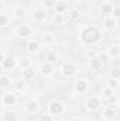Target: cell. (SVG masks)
<instances>
[{"label": "cell", "instance_id": "cell-24", "mask_svg": "<svg viewBox=\"0 0 120 121\" xmlns=\"http://www.w3.org/2000/svg\"><path fill=\"white\" fill-rule=\"evenodd\" d=\"M17 117H16V113L13 111H6L3 113V121H16Z\"/></svg>", "mask_w": 120, "mask_h": 121}, {"label": "cell", "instance_id": "cell-28", "mask_svg": "<svg viewBox=\"0 0 120 121\" xmlns=\"http://www.w3.org/2000/svg\"><path fill=\"white\" fill-rule=\"evenodd\" d=\"M14 16H16V17H26V16H27V10H26L23 6H20V7H17V9L14 10Z\"/></svg>", "mask_w": 120, "mask_h": 121}, {"label": "cell", "instance_id": "cell-11", "mask_svg": "<svg viewBox=\"0 0 120 121\" xmlns=\"http://www.w3.org/2000/svg\"><path fill=\"white\" fill-rule=\"evenodd\" d=\"M31 34H32V28H31L30 26H27V24L20 26V27L17 28V35H18L20 38H30Z\"/></svg>", "mask_w": 120, "mask_h": 121}, {"label": "cell", "instance_id": "cell-9", "mask_svg": "<svg viewBox=\"0 0 120 121\" xmlns=\"http://www.w3.org/2000/svg\"><path fill=\"white\" fill-rule=\"evenodd\" d=\"M27 80L24 79V78H16L13 82H11V85H13V87H14V90L18 91V93H23V91H26V87H27V83H26Z\"/></svg>", "mask_w": 120, "mask_h": 121}, {"label": "cell", "instance_id": "cell-1", "mask_svg": "<svg viewBox=\"0 0 120 121\" xmlns=\"http://www.w3.org/2000/svg\"><path fill=\"white\" fill-rule=\"evenodd\" d=\"M79 39L85 45H95L102 39V31L95 26H85L79 31Z\"/></svg>", "mask_w": 120, "mask_h": 121}, {"label": "cell", "instance_id": "cell-12", "mask_svg": "<svg viewBox=\"0 0 120 121\" xmlns=\"http://www.w3.org/2000/svg\"><path fill=\"white\" fill-rule=\"evenodd\" d=\"M40 73H41L42 76H51V75L54 73V65L50 63V62L42 63L41 68H40Z\"/></svg>", "mask_w": 120, "mask_h": 121}, {"label": "cell", "instance_id": "cell-14", "mask_svg": "<svg viewBox=\"0 0 120 121\" xmlns=\"http://www.w3.org/2000/svg\"><path fill=\"white\" fill-rule=\"evenodd\" d=\"M40 49H41V45H40L38 41H30V42L27 44V51H28L30 54H38Z\"/></svg>", "mask_w": 120, "mask_h": 121}, {"label": "cell", "instance_id": "cell-38", "mask_svg": "<svg viewBox=\"0 0 120 121\" xmlns=\"http://www.w3.org/2000/svg\"><path fill=\"white\" fill-rule=\"evenodd\" d=\"M119 108H120V101H119Z\"/></svg>", "mask_w": 120, "mask_h": 121}, {"label": "cell", "instance_id": "cell-4", "mask_svg": "<svg viewBox=\"0 0 120 121\" xmlns=\"http://www.w3.org/2000/svg\"><path fill=\"white\" fill-rule=\"evenodd\" d=\"M85 107H86V110H89V111H96V110H99V108L102 107V100H100L99 97H96V96L88 97L86 101H85Z\"/></svg>", "mask_w": 120, "mask_h": 121}, {"label": "cell", "instance_id": "cell-30", "mask_svg": "<svg viewBox=\"0 0 120 121\" xmlns=\"http://www.w3.org/2000/svg\"><path fill=\"white\" fill-rule=\"evenodd\" d=\"M97 59L100 60L103 65H106L109 62V59H110V56L107 55V52H100V54H97Z\"/></svg>", "mask_w": 120, "mask_h": 121}, {"label": "cell", "instance_id": "cell-18", "mask_svg": "<svg viewBox=\"0 0 120 121\" xmlns=\"http://www.w3.org/2000/svg\"><path fill=\"white\" fill-rule=\"evenodd\" d=\"M103 27H105V30L112 31L116 27V20H115L113 17H106L105 21H103Z\"/></svg>", "mask_w": 120, "mask_h": 121}, {"label": "cell", "instance_id": "cell-23", "mask_svg": "<svg viewBox=\"0 0 120 121\" xmlns=\"http://www.w3.org/2000/svg\"><path fill=\"white\" fill-rule=\"evenodd\" d=\"M58 1L60 0H42V6H44V9H55V6L58 4Z\"/></svg>", "mask_w": 120, "mask_h": 121}, {"label": "cell", "instance_id": "cell-6", "mask_svg": "<svg viewBox=\"0 0 120 121\" xmlns=\"http://www.w3.org/2000/svg\"><path fill=\"white\" fill-rule=\"evenodd\" d=\"M88 90H89V82L86 79H78L74 83V91L75 93L82 94V93H86Z\"/></svg>", "mask_w": 120, "mask_h": 121}, {"label": "cell", "instance_id": "cell-29", "mask_svg": "<svg viewBox=\"0 0 120 121\" xmlns=\"http://www.w3.org/2000/svg\"><path fill=\"white\" fill-rule=\"evenodd\" d=\"M107 86H109L110 89H113V90H116V89L119 87V79H115V78H110V79L107 80Z\"/></svg>", "mask_w": 120, "mask_h": 121}, {"label": "cell", "instance_id": "cell-5", "mask_svg": "<svg viewBox=\"0 0 120 121\" xmlns=\"http://www.w3.org/2000/svg\"><path fill=\"white\" fill-rule=\"evenodd\" d=\"M16 103H17V96H16V93H13V91H6V93L3 94V97H1V104H3V107H11V106H16Z\"/></svg>", "mask_w": 120, "mask_h": 121}, {"label": "cell", "instance_id": "cell-16", "mask_svg": "<svg viewBox=\"0 0 120 121\" xmlns=\"http://www.w3.org/2000/svg\"><path fill=\"white\" fill-rule=\"evenodd\" d=\"M55 41H57L55 39V34H52V32H45L44 37H42V42L45 45H54Z\"/></svg>", "mask_w": 120, "mask_h": 121}, {"label": "cell", "instance_id": "cell-32", "mask_svg": "<svg viewBox=\"0 0 120 121\" xmlns=\"http://www.w3.org/2000/svg\"><path fill=\"white\" fill-rule=\"evenodd\" d=\"M9 23H10L9 16H7V14H1V16H0V24H1V27H7Z\"/></svg>", "mask_w": 120, "mask_h": 121}, {"label": "cell", "instance_id": "cell-34", "mask_svg": "<svg viewBox=\"0 0 120 121\" xmlns=\"http://www.w3.org/2000/svg\"><path fill=\"white\" fill-rule=\"evenodd\" d=\"M38 121H55V117L51 116V114L48 113V114H44L42 117H40V120Z\"/></svg>", "mask_w": 120, "mask_h": 121}, {"label": "cell", "instance_id": "cell-35", "mask_svg": "<svg viewBox=\"0 0 120 121\" xmlns=\"http://www.w3.org/2000/svg\"><path fill=\"white\" fill-rule=\"evenodd\" d=\"M112 78L120 79V68H113L112 69Z\"/></svg>", "mask_w": 120, "mask_h": 121}, {"label": "cell", "instance_id": "cell-25", "mask_svg": "<svg viewBox=\"0 0 120 121\" xmlns=\"http://www.w3.org/2000/svg\"><path fill=\"white\" fill-rule=\"evenodd\" d=\"M10 83H11V80L9 79V76H6V75H1L0 76V86L3 89H6L7 86H10Z\"/></svg>", "mask_w": 120, "mask_h": 121}, {"label": "cell", "instance_id": "cell-3", "mask_svg": "<svg viewBox=\"0 0 120 121\" xmlns=\"http://www.w3.org/2000/svg\"><path fill=\"white\" fill-rule=\"evenodd\" d=\"M76 72H78V66H76L74 62H66V63H64L62 68H61V73H62L65 78H72V76L76 75Z\"/></svg>", "mask_w": 120, "mask_h": 121}, {"label": "cell", "instance_id": "cell-27", "mask_svg": "<svg viewBox=\"0 0 120 121\" xmlns=\"http://www.w3.org/2000/svg\"><path fill=\"white\" fill-rule=\"evenodd\" d=\"M58 60V54L57 52H54V51H50L48 54H47V62H50V63H54V62H57Z\"/></svg>", "mask_w": 120, "mask_h": 121}, {"label": "cell", "instance_id": "cell-20", "mask_svg": "<svg viewBox=\"0 0 120 121\" xmlns=\"http://www.w3.org/2000/svg\"><path fill=\"white\" fill-rule=\"evenodd\" d=\"M55 13L57 14H65L66 11H68V4L65 3V1H58V4L55 6Z\"/></svg>", "mask_w": 120, "mask_h": 121}, {"label": "cell", "instance_id": "cell-2", "mask_svg": "<svg viewBox=\"0 0 120 121\" xmlns=\"http://www.w3.org/2000/svg\"><path fill=\"white\" fill-rule=\"evenodd\" d=\"M65 108H66L65 104L62 101H60V100H54V101H51L48 104V113L51 116H54V117H58L61 114H64Z\"/></svg>", "mask_w": 120, "mask_h": 121}, {"label": "cell", "instance_id": "cell-7", "mask_svg": "<svg viewBox=\"0 0 120 121\" xmlns=\"http://www.w3.org/2000/svg\"><path fill=\"white\" fill-rule=\"evenodd\" d=\"M31 17H32V20L37 21V23H44V21L47 20L48 14H47L45 9H34L32 13H31Z\"/></svg>", "mask_w": 120, "mask_h": 121}, {"label": "cell", "instance_id": "cell-10", "mask_svg": "<svg viewBox=\"0 0 120 121\" xmlns=\"http://www.w3.org/2000/svg\"><path fill=\"white\" fill-rule=\"evenodd\" d=\"M26 111L28 113V114H37L38 111H40V103H38V100H30L27 104H26Z\"/></svg>", "mask_w": 120, "mask_h": 121}, {"label": "cell", "instance_id": "cell-22", "mask_svg": "<svg viewBox=\"0 0 120 121\" xmlns=\"http://www.w3.org/2000/svg\"><path fill=\"white\" fill-rule=\"evenodd\" d=\"M23 78H24L26 80H31V79H34V78H35V70H34L32 68H27V69H24V70H23Z\"/></svg>", "mask_w": 120, "mask_h": 121}, {"label": "cell", "instance_id": "cell-31", "mask_svg": "<svg viewBox=\"0 0 120 121\" xmlns=\"http://www.w3.org/2000/svg\"><path fill=\"white\" fill-rule=\"evenodd\" d=\"M69 18V16H64V14H58V16H55V23L57 24H60V26H62L66 20Z\"/></svg>", "mask_w": 120, "mask_h": 121}, {"label": "cell", "instance_id": "cell-8", "mask_svg": "<svg viewBox=\"0 0 120 121\" xmlns=\"http://www.w3.org/2000/svg\"><path fill=\"white\" fill-rule=\"evenodd\" d=\"M17 66V60L14 59L13 56H3L1 59V68L4 70H13Z\"/></svg>", "mask_w": 120, "mask_h": 121}, {"label": "cell", "instance_id": "cell-13", "mask_svg": "<svg viewBox=\"0 0 120 121\" xmlns=\"http://www.w3.org/2000/svg\"><path fill=\"white\" fill-rule=\"evenodd\" d=\"M107 55L110 56V58H117L120 56V48H119V44H112V45H109V48H107Z\"/></svg>", "mask_w": 120, "mask_h": 121}, {"label": "cell", "instance_id": "cell-26", "mask_svg": "<svg viewBox=\"0 0 120 121\" xmlns=\"http://www.w3.org/2000/svg\"><path fill=\"white\" fill-rule=\"evenodd\" d=\"M18 65H20V68L24 70V69H27V68H31V60L28 58H21V59L18 60Z\"/></svg>", "mask_w": 120, "mask_h": 121}, {"label": "cell", "instance_id": "cell-15", "mask_svg": "<svg viewBox=\"0 0 120 121\" xmlns=\"http://www.w3.org/2000/svg\"><path fill=\"white\" fill-rule=\"evenodd\" d=\"M113 10H115V6L110 4V3H103V4L100 6V13L105 14V16H110V14H113Z\"/></svg>", "mask_w": 120, "mask_h": 121}, {"label": "cell", "instance_id": "cell-33", "mask_svg": "<svg viewBox=\"0 0 120 121\" xmlns=\"http://www.w3.org/2000/svg\"><path fill=\"white\" fill-rule=\"evenodd\" d=\"M69 18H71V20H78V18H79V10H78V9H74V10L69 13Z\"/></svg>", "mask_w": 120, "mask_h": 121}, {"label": "cell", "instance_id": "cell-21", "mask_svg": "<svg viewBox=\"0 0 120 121\" xmlns=\"http://www.w3.org/2000/svg\"><path fill=\"white\" fill-rule=\"evenodd\" d=\"M89 66H90V69H93V70H99L103 66V63L97 59V56H95V58H92L89 60Z\"/></svg>", "mask_w": 120, "mask_h": 121}, {"label": "cell", "instance_id": "cell-19", "mask_svg": "<svg viewBox=\"0 0 120 121\" xmlns=\"http://www.w3.org/2000/svg\"><path fill=\"white\" fill-rule=\"evenodd\" d=\"M100 94H102V97H103V99L110 100V99H113V97H115V90H113V89H110L109 86H106V87H103V89L100 90Z\"/></svg>", "mask_w": 120, "mask_h": 121}, {"label": "cell", "instance_id": "cell-39", "mask_svg": "<svg viewBox=\"0 0 120 121\" xmlns=\"http://www.w3.org/2000/svg\"><path fill=\"white\" fill-rule=\"evenodd\" d=\"M119 48H120V42H119Z\"/></svg>", "mask_w": 120, "mask_h": 121}, {"label": "cell", "instance_id": "cell-17", "mask_svg": "<svg viewBox=\"0 0 120 121\" xmlns=\"http://www.w3.org/2000/svg\"><path fill=\"white\" fill-rule=\"evenodd\" d=\"M102 117H103L105 121H113L116 118V113H115L113 108H106V110L102 113Z\"/></svg>", "mask_w": 120, "mask_h": 121}, {"label": "cell", "instance_id": "cell-37", "mask_svg": "<svg viewBox=\"0 0 120 121\" xmlns=\"http://www.w3.org/2000/svg\"><path fill=\"white\" fill-rule=\"evenodd\" d=\"M71 121H86V120H85L83 117H74Z\"/></svg>", "mask_w": 120, "mask_h": 121}, {"label": "cell", "instance_id": "cell-36", "mask_svg": "<svg viewBox=\"0 0 120 121\" xmlns=\"http://www.w3.org/2000/svg\"><path fill=\"white\" fill-rule=\"evenodd\" d=\"M113 16H115V17H120V7H115V10H113Z\"/></svg>", "mask_w": 120, "mask_h": 121}]
</instances>
